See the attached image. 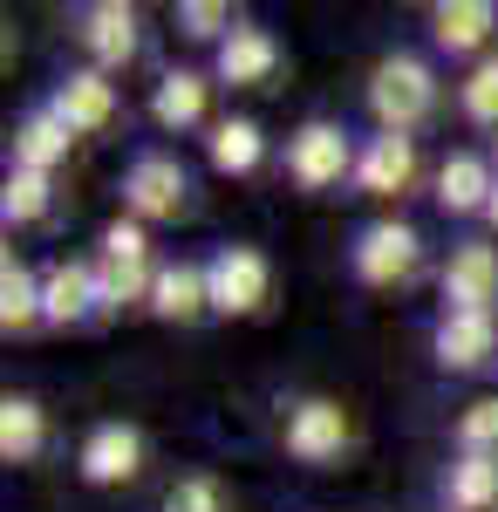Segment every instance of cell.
Returning a JSON list of instances; mask_svg holds the SVG:
<instances>
[{
    "instance_id": "cell-4",
    "label": "cell",
    "mask_w": 498,
    "mask_h": 512,
    "mask_svg": "<svg viewBox=\"0 0 498 512\" xmlns=\"http://www.w3.org/2000/svg\"><path fill=\"white\" fill-rule=\"evenodd\" d=\"M205 280H212V315H253L273 287V267L260 246H219Z\"/></svg>"
},
{
    "instance_id": "cell-5",
    "label": "cell",
    "mask_w": 498,
    "mask_h": 512,
    "mask_svg": "<svg viewBox=\"0 0 498 512\" xmlns=\"http://www.w3.org/2000/svg\"><path fill=\"white\" fill-rule=\"evenodd\" d=\"M355 151H348V137L335 123H307L301 137L287 144V178L301 185V192H328V185H342L348 171H355Z\"/></svg>"
},
{
    "instance_id": "cell-14",
    "label": "cell",
    "mask_w": 498,
    "mask_h": 512,
    "mask_svg": "<svg viewBox=\"0 0 498 512\" xmlns=\"http://www.w3.org/2000/svg\"><path fill=\"white\" fill-rule=\"evenodd\" d=\"M151 315L157 321H198V315H212V280H205V267H192V260L157 267Z\"/></svg>"
},
{
    "instance_id": "cell-29",
    "label": "cell",
    "mask_w": 498,
    "mask_h": 512,
    "mask_svg": "<svg viewBox=\"0 0 498 512\" xmlns=\"http://www.w3.org/2000/svg\"><path fill=\"white\" fill-rule=\"evenodd\" d=\"M178 28L198 35V41H212V35L232 28V7H219V0H185V7H178Z\"/></svg>"
},
{
    "instance_id": "cell-17",
    "label": "cell",
    "mask_w": 498,
    "mask_h": 512,
    "mask_svg": "<svg viewBox=\"0 0 498 512\" xmlns=\"http://www.w3.org/2000/svg\"><path fill=\"white\" fill-rule=\"evenodd\" d=\"M492 192H498L492 164L471 158V151L444 158V171H437V205H444V212H485V205H492Z\"/></svg>"
},
{
    "instance_id": "cell-19",
    "label": "cell",
    "mask_w": 498,
    "mask_h": 512,
    "mask_svg": "<svg viewBox=\"0 0 498 512\" xmlns=\"http://www.w3.org/2000/svg\"><path fill=\"white\" fill-rule=\"evenodd\" d=\"M41 444H48V410L35 396H7L0 403V458L28 465V458H41Z\"/></svg>"
},
{
    "instance_id": "cell-1",
    "label": "cell",
    "mask_w": 498,
    "mask_h": 512,
    "mask_svg": "<svg viewBox=\"0 0 498 512\" xmlns=\"http://www.w3.org/2000/svg\"><path fill=\"white\" fill-rule=\"evenodd\" d=\"M96 287H103V308H130V301H151L157 267H151V239L137 219H116L103 233V260H96Z\"/></svg>"
},
{
    "instance_id": "cell-13",
    "label": "cell",
    "mask_w": 498,
    "mask_h": 512,
    "mask_svg": "<svg viewBox=\"0 0 498 512\" xmlns=\"http://www.w3.org/2000/svg\"><path fill=\"white\" fill-rule=\"evenodd\" d=\"M355 178H362V192H369V198L410 192V178H417V144H410V137H396V130H383V137L362 151Z\"/></svg>"
},
{
    "instance_id": "cell-6",
    "label": "cell",
    "mask_w": 498,
    "mask_h": 512,
    "mask_svg": "<svg viewBox=\"0 0 498 512\" xmlns=\"http://www.w3.org/2000/svg\"><path fill=\"white\" fill-rule=\"evenodd\" d=\"M417 260H423L417 226L383 219V226H369V233L355 239V274L369 280V287H403V280L417 274Z\"/></svg>"
},
{
    "instance_id": "cell-9",
    "label": "cell",
    "mask_w": 498,
    "mask_h": 512,
    "mask_svg": "<svg viewBox=\"0 0 498 512\" xmlns=\"http://www.w3.org/2000/svg\"><path fill=\"white\" fill-rule=\"evenodd\" d=\"M144 472V431L137 424H96L82 437V478L89 485H123Z\"/></svg>"
},
{
    "instance_id": "cell-11",
    "label": "cell",
    "mask_w": 498,
    "mask_h": 512,
    "mask_svg": "<svg viewBox=\"0 0 498 512\" xmlns=\"http://www.w3.org/2000/svg\"><path fill=\"white\" fill-rule=\"evenodd\" d=\"M48 110L69 123L76 137H89V130H103V123L116 117V82L103 76V69H76V76H62V89H55Z\"/></svg>"
},
{
    "instance_id": "cell-20",
    "label": "cell",
    "mask_w": 498,
    "mask_h": 512,
    "mask_svg": "<svg viewBox=\"0 0 498 512\" xmlns=\"http://www.w3.org/2000/svg\"><path fill=\"white\" fill-rule=\"evenodd\" d=\"M444 506L451 512H492L498 506V458L485 451H464L451 478H444Z\"/></svg>"
},
{
    "instance_id": "cell-30",
    "label": "cell",
    "mask_w": 498,
    "mask_h": 512,
    "mask_svg": "<svg viewBox=\"0 0 498 512\" xmlns=\"http://www.w3.org/2000/svg\"><path fill=\"white\" fill-rule=\"evenodd\" d=\"M485 219H492V226H498V192H492V205H485Z\"/></svg>"
},
{
    "instance_id": "cell-26",
    "label": "cell",
    "mask_w": 498,
    "mask_h": 512,
    "mask_svg": "<svg viewBox=\"0 0 498 512\" xmlns=\"http://www.w3.org/2000/svg\"><path fill=\"white\" fill-rule=\"evenodd\" d=\"M458 444H464V451L498 458V396H478V403L458 417Z\"/></svg>"
},
{
    "instance_id": "cell-24",
    "label": "cell",
    "mask_w": 498,
    "mask_h": 512,
    "mask_svg": "<svg viewBox=\"0 0 498 512\" xmlns=\"http://www.w3.org/2000/svg\"><path fill=\"white\" fill-rule=\"evenodd\" d=\"M260 158H267V137H260L253 117H226L219 130H212V171L239 178V171H253Z\"/></svg>"
},
{
    "instance_id": "cell-21",
    "label": "cell",
    "mask_w": 498,
    "mask_h": 512,
    "mask_svg": "<svg viewBox=\"0 0 498 512\" xmlns=\"http://www.w3.org/2000/svg\"><path fill=\"white\" fill-rule=\"evenodd\" d=\"M492 28H498V7H492V0H444V7H437V41H444L451 55L485 48Z\"/></svg>"
},
{
    "instance_id": "cell-18",
    "label": "cell",
    "mask_w": 498,
    "mask_h": 512,
    "mask_svg": "<svg viewBox=\"0 0 498 512\" xmlns=\"http://www.w3.org/2000/svg\"><path fill=\"white\" fill-rule=\"evenodd\" d=\"M69 144H76V130L55 117V110H35V117L14 130V164L21 171H55V164L69 158Z\"/></svg>"
},
{
    "instance_id": "cell-7",
    "label": "cell",
    "mask_w": 498,
    "mask_h": 512,
    "mask_svg": "<svg viewBox=\"0 0 498 512\" xmlns=\"http://www.w3.org/2000/svg\"><path fill=\"white\" fill-rule=\"evenodd\" d=\"M287 451H294L301 465H335L348 451V410L328 403V396L294 403V410H287Z\"/></svg>"
},
{
    "instance_id": "cell-28",
    "label": "cell",
    "mask_w": 498,
    "mask_h": 512,
    "mask_svg": "<svg viewBox=\"0 0 498 512\" xmlns=\"http://www.w3.org/2000/svg\"><path fill=\"white\" fill-rule=\"evenodd\" d=\"M464 117L471 123H498V62H478L464 82Z\"/></svg>"
},
{
    "instance_id": "cell-12",
    "label": "cell",
    "mask_w": 498,
    "mask_h": 512,
    "mask_svg": "<svg viewBox=\"0 0 498 512\" xmlns=\"http://www.w3.org/2000/svg\"><path fill=\"white\" fill-rule=\"evenodd\" d=\"M82 48L96 55V69H123L137 55V7H123V0L89 7L82 14Z\"/></svg>"
},
{
    "instance_id": "cell-15",
    "label": "cell",
    "mask_w": 498,
    "mask_h": 512,
    "mask_svg": "<svg viewBox=\"0 0 498 512\" xmlns=\"http://www.w3.org/2000/svg\"><path fill=\"white\" fill-rule=\"evenodd\" d=\"M273 69H280V41H273L267 28H232V35L219 41V76H226L232 89H260Z\"/></svg>"
},
{
    "instance_id": "cell-22",
    "label": "cell",
    "mask_w": 498,
    "mask_h": 512,
    "mask_svg": "<svg viewBox=\"0 0 498 512\" xmlns=\"http://www.w3.org/2000/svg\"><path fill=\"white\" fill-rule=\"evenodd\" d=\"M41 321V274H28L14 253L0 260V328L7 335H21V328H35Z\"/></svg>"
},
{
    "instance_id": "cell-25",
    "label": "cell",
    "mask_w": 498,
    "mask_h": 512,
    "mask_svg": "<svg viewBox=\"0 0 498 512\" xmlns=\"http://www.w3.org/2000/svg\"><path fill=\"white\" fill-rule=\"evenodd\" d=\"M0 212H7V226H35L48 219V171H7V185H0Z\"/></svg>"
},
{
    "instance_id": "cell-27",
    "label": "cell",
    "mask_w": 498,
    "mask_h": 512,
    "mask_svg": "<svg viewBox=\"0 0 498 512\" xmlns=\"http://www.w3.org/2000/svg\"><path fill=\"white\" fill-rule=\"evenodd\" d=\"M171 512H226V485L212 472H192L171 485Z\"/></svg>"
},
{
    "instance_id": "cell-23",
    "label": "cell",
    "mask_w": 498,
    "mask_h": 512,
    "mask_svg": "<svg viewBox=\"0 0 498 512\" xmlns=\"http://www.w3.org/2000/svg\"><path fill=\"white\" fill-rule=\"evenodd\" d=\"M151 117L164 123V130H192V123L205 117V76L171 69V76L157 82V96H151Z\"/></svg>"
},
{
    "instance_id": "cell-10",
    "label": "cell",
    "mask_w": 498,
    "mask_h": 512,
    "mask_svg": "<svg viewBox=\"0 0 498 512\" xmlns=\"http://www.w3.org/2000/svg\"><path fill=\"white\" fill-rule=\"evenodd\" d=\"M444 301H451V315H492V301H498V253L492 246H458L451 253Z\"/></svg>"
},
{
    "instance_id": "cell-16",
    "label": "cell",
    "mask_w": 498,
    "mask_h": 512,
    "mask_svg": "<svg viewBox=\"0 0 498 512\" xmlns=\"http://www.w3.org/2000/svg\"><path fill=\"white\" fill-rule=\"evenodd\" d=\"M492 349H498L492 315H444L437 321V362H444V369H485Z\"/></svg>"
},
{
    "instance_id": "cell-3",
    "label": "cell",
    "mask_w": 498,
    "mask_h": 512,
    "mask_svg": "<svg viewBox=\"0 0 498 512\" xmlns=\"http://www.w3.org/2000/svg\"><path fill=\"white\" fill-rule=\"evenodd\" d=\"M123 205L137 212V226H144V219H178V212L192 205L185 164L171 158V151H144V158L123 171Z\"/></svg>"
},
{
    "instance_id": "cell-2",
    "label": "cell",
    "mask_w": 498,
    "mask_h": 512,
    "mask_svg": "<svg viewBox=\"0 0 498 512\" xmlns=\"http://www.w3.org/2000/svg\"><path fill=\"white\" fill-rule=\"evenodd\" d=\"M369 110H376V123L383 130H417L430 110H437V82H430V69H423L417 55H389L383 69L369 76Z\"/></svg>"
},
{
    "instance_id": "cell-8",
    "label": "cell",
    "mask_w": 498,
    "mask_h": 512,
    "mask_svg": "<svg viewBox=\"0 0 498 512\" xmlns=\"http://www.w3.org/2000/svg\"><path fill=\"white\" fill-rule=\"evenodd\" d=\"M96 315H103L96 267H82V260H55V267L41 274V321L76 328V321H96Z\"/></svg>"
}]
</instances>
